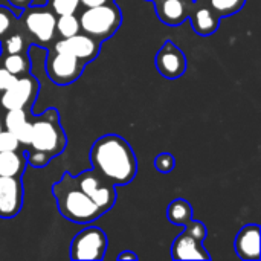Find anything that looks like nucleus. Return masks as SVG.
I'll use <instances>...</instances> for the list:
<instances>
[{"label": "nucleus", "instance_id": "f257e3e1", "mask_svg": "<svg viewBox=\"0 0 261 261\" xmlns=\"http://www.w3.org/2000/svg\"><path fill=\"white\" fill-rule=\"evenodd\" d=\"M89 159L92 168L115 187L130 184L138 174V159L132 145L115 133L98 138L89 151Z\"/></svg>", "mask_w": 261, "mask_h": 261}, {"label": "nucleus", "instance_id": "f03ea898", "mask_svg": "<svg viewBox=\"0 0 261 261\" xmlns=\"http://www.w3.org/2000/svg\"><path fill=\"white\" fill-rule=\"evenodd\" d=\"M60 214L72 223H92L104 213L93 203V200L80 188L75 176L69 171L63 173L61 179L52 185Z\"/></svg>", "mask_w": 261, "mask_h": 261}, {"label": "nucleus", "instance_id": "7ed1b4c3", "mask_svg": "<svg viewBox=\"0 0 261 261\" xmlns=\"http://www.w3.org/2000/svg\"><path fill=\"white\" fill-rule=\"evenodd\" d=\"M31 150L47 154L50 159L60 156L67 147V136L61 127L60 113L49 107L32 121Z\"/></svg>", "mask_w": 261, "mask_h": 261}, {"label": "nucleus", "instance_id": "20e7f679", "mask_svg": "<svg viewBox=\"0 0 261 261\" xmlns=\"http://www.w3.org/2000/svg\"><path fill=\"white\" fill-rule=\"evenodd\" d=\"M84 34L102 43L115 35L122 23V12L115 2L86 8L78 17Z\"/></svg>", "mask_w": 261, "mask_h": 261}, {"label": "nucleus", "instance_id": "39448f33", "mask_svg": "<svg viewBox=\"0 0 261 261\" xmlns=\"http://www.w3.org/2000/svg\"><path fill=\"white\" fill-rule=\"evenodd\" d=\"M75 179L80 188L93 200V203L104 214L113 208V205L116 203L118 194H116V187L110 180H107L93 168L80 173L78 176H75Z\"/></svg>", "mask_w": 261, "mask_h": 261}, {"label": "nucleus", "instance_id": "423d86ee", "mask_svg": "<svg viewBox=\"0 0 261 261\" xmlns=\"http://www.w3.org/2000/svg\"><path fill=\"white\" fill-rule=\"evenodd\" d=\"M107 234L98 226H87L80 231L70 243L72 260L98 261L107 252Z\"/></svg>", "mask_w": 261, "mask_h": 261}, {"label": "nucleus", "instance_id": "0eeeda50", "mask_svg": "<svg viewBox=\"0 0 261 261\" xmlns=\"http://www.w3.org/2000/svg\"><path fill=\"white\" fill-rule=\"evenodd\" d=\"M40 84L34 75L26 73L21 76H17L15 81L2 92L0 95V106L5 110H12V109H24L31 110L37 96H38Z\"/></svg>", "mask_w": 261, "mask_h": 261}, {"label": "nucleus", "instance_id": "6e6552de", "mask_svg": "<svg viewBox=\"0 0 261 261\" xmlns=\"http://www.w3.org/2000/svg\"><path fill=\"white\" fill-rule=\"evenodd\" d=\"M87 63L64 52H57L47 57L46 72L49 80L57 86H69L80 80Z\"/></svg>", "mask_w": 261, "mask_h": 261}, {"label": "nucleus", "instance_id": "1a4fd4ad", "mask_svg": "<svg viewBox=\"0 0 261 261\" xmlns=\"http://www.w3.org/2000/svg\"><path fill=\"white\" fill-rule=\"evenodd\" d=\"M21 17H23L26 31L38 43H47L54 38L57 15L47 8V5L43 8L28 6L23 9Z\"/></svg>", "mask_w": 261, "mask_h": 261}, {"label": "nucleus", "instance_id": "9d476101", "mask_svg": "<svg viewBox=\"0 0 261 261\" xmlns=\"http://www.w3.org/2000/svg\"><path fill=\"white\" fill-rule=\"evenodd\" d=\"M156 69L167 80H179L187 70V57L179 46L167 40L156 54Z\"/></svg>", "mask_w": 261, "mask_h": 261}, {"label": "nucleus", "instance_id": "9b49d317", "mask_svg": "<svg viewBox=\"0 0 261 261\" xmlns=\"http://www.w3.org/2000/svg\"><path fill=\"white\" fill-rule=\"evenodd\" d=\"M23 180L21 177L0 176V219H12L23 208Z\"/></svg>", "mask_w": 261, "mask_h": 261}, {"label": "nucleus", "instance_id": "f8f14e48", "mask_svg": "<svg viewBox=\"0 0 261 261\" xmlns=\"http://www.w3.org/2000/svg\"><path fill=\"white\" fill-rule=\"evenodd\" d=\"M99 49H101V43L96 41L95 38H92L90 35L84 34V32L83 34L78 32L72 37L63 38L61 41H58L55 44L57 52L70 54L84 63L95 60L99 54Z\"/></svg>", "mask_w": 261, "mask_h": 261}, {"label": "nucleus", "instance_id": "ddd939ff", "mask_svg": "<svg viewBox=\"0 0 261 261\" xmlns=\"http://www.w3.org/2000/svg\"><path fill=\"white\" fill-rule=\"evenodd\" d=\"M187 18H190L194 32L203 37L214 34L222 20L210 5H203L199 0H191L187 3Z\"/></svg>", "mask_w": 261, "mask_h": 261}, {"label": "nucleus", "instance_id": "4468645a", "mask_svg": "<svg viewBox=\"0 0 261 261\" xmlns=\"http://www.w3.org/2000/svg\"><path fill=\"white\" fill-rule=\"evenodd\" d=\"M260 226L257 223L245 225L237 232L234 240V251L239 255V258L245 261L260 260Z\"/></svg>", "mask_w": 261, "mask_h": 261}, {"label": "nucleus", "instance_id": "2eb2a0df", "mask_svg": "<svg viewBox=\"0 0 261 261\" xmlns=\"http://www.w3.org/2000/svg\"><path fill=\"white\" fill-rule=\"evenodd\" d=\"M173 260H210L211 255L205 249L203 243L194 240L185 231H182L171 245Z\"/></svg>", "mask_w": 261, "mask_h": 261}, {"label": "nucleus", "instance_id": "dca6fc26", "mask_svg": "<svg viewBox=\"0 0 261 261\" xmlns=\"http://www.w3.org/2000/svg\"><path fill=\"white\" fill-rule=\"evenodd\" d=\"M5 128L15 135L20 145L29 147L31 133H32V121L29 119V112L28 110H24V109L6 110Z\"/></svg>", "mask_w": 261, "mask_h": 261}, {"label": "nucleus", "instance_id": "f3484780", "mask_svg": "<svg viewBox=\"0 0 261 261\" xmlns=\"http://www.w3.org/2000/svg\"><path fill=\"white\" fill-rule=\"evenodd\" d=\"M159 20L168 26H179L187 20L185 0H153Z\"/></svg>", "mask_w": 261, "mask_h": 261}, {"label": "nucleus", "instance_id": "a211bd4d", "mask_svg": "<svg viewBox=\"0 0 261 261\" xmlns=\"http://www.w3.org/2000/svg\"><path fill=\"white\" fill-rule=\"evenodd\" d=\"M28 167L26 153L20 148L11 151H0V176L21 177Z\"/></svg>", "mask_w": 261, "mask_h": 261}, {"label": "nucleus", "instance_id": "6ab92c4d", "mask_svg": "<svg viewBox=\"0 0 261 261\" xmlns=\"http://www.w3.org/2000/svg\"><path fill=\"white\" fill-rule=\"evenodd\" d=\"M167 219L174 226H185L193 220V206L185 199H174L167 208Z\"/></svg>", "mask_w": 261, "mask_h": 261}, {"label": "nucleus", "instance_id": "aec40b11", "mask_svg": "<svg viewBox=\"0 0 261 261\" xmlns=\"http://www.w3.org/2000/svg\"><path fill=\"white\" fill-rule=\"evenodd\" d=\"M3 67L14 76H21L31 72V60L26 54H6Z\"/></svg>", "mask_w": 261, "mask_h": 261}, {"label": "nucleus", "instance_id": "412c9836", "mask_svg": "<svg viewBox=\"0 0 261 261\" xmlns=\"http://www.w3.org/2000/svg\"><path fill=\"white\" fill-rule=\"evenodd\" d=\"M55 29L58 31V34L63 38L72 37L78 32H81L80 28V20L75 14H63V15H57V21H55Z\"/></svg>", "mask_w": 261, "mask_h": 261}, {"label": "nucleus", "instance_id": "4be33fe9", "mask_svg": "<svg viewBox=\"0 0 261 261\" xmlns=\"http://www.w3.org/2000/svg\"><path fill=\"white\" fill-rule=\"evenodd\" d=\"M246 0H210V6L219 14L220 18L237 14L245 6Z\"/></svg>", "mask_w": 261, "mask_h": 261}, {"label": "nucleus", "instance_id": "5701e85b", "mask_svg": "<svg viewBox=\"0 0 261 261\" xmlns=\"http://www.w3.org/2000/svg\"><path fill=\"white\" fill-rule=\"evenodd\" d=\"M2 49L5 54H26L24 38L20 34H9L2 38Z\"/></svg>", "mask_w": 261, "mask_h": 261}, {"label": "nucleus", "instance_id": "b1692460", "mask_svg": "<svg viewBox=\"0 0 261 261\" xmlns=\"http://www.w3.org/2000/svg\"><path fill=\"white\" fill-rule=\"evenodd\" d=\"M80 0H47V8L55 15L75 14L78 11Z\"/></svg>", "mask_w": 261, "mask_h": 261}, {"label": "nucleus", "instance_id": "393cba45", "mask_svg": "<svg viewBox=\"0 0 261 261\" xmlns=\"http://www.w3.org/2000/svg\"><path fill=\"white\" fill-rule=\"evenodd\" d=\"M15 20H17L15 14L11 9L0 6V40L11 34V31L15 24Z\"/></svg>", "mask_w": 261, "mask_h": 261}, {"label": "nucleus", "instance_id": "a878e982", "mask_svg": "<svg viewBox=\"0 0 261 261\" xmlns=\"http://www.w3.org/2000/svg\"><path fill=\"white\" fill-rule=\"evenodd\" d=\"M184 228H185L184 231H185L188 236H191L194 240H197V242H200V243H203L205 239H206V236H208V229H206L205 223H203V222H199V220H194V219L190 220Z\"/></svg>", "mask_w": 261, "mask_h": 261}, {"label": "nucleus", "instance_id": "bb28decb", "mask_svg": "<svg viewBox=\"0 0 261 261\" xmlns=\"http://www.w3.org/2000/svg\"><path fill=\"white\" fill-rule=\"evenodd\" d=\"M174 167H176V158L171 153H167V151L161 153L154 159V168L162 174L171 173L174 170Z\"/></svg>", "mask_w": 261, "mask_h": 261}, {"label": "nucleus", "instance_id": "cd10ccee", "mask_svg": "<svg viewBox=\"0 0 261 261\" xmlns=\"http://www.w3.org/2000/svg\"><path fill=\"white\" fill-rule=\"evenodd\" d=\"M17 148H20V142L15 138V135L6 128H3L0 132V151H11V150H17Z\"/></svg>", "mask_w": 261, "mask_h": 261}, {"label": "nucleus", "instance_id": "c85d7f7f", "mask_svg": "<svg viewBox=\"0 0 261 261\" xmlns=\"http://www.w3.org/2000/svg\"><path fill=\"white\" fill-rule=\"evenodd\" d=\"M26 162H28V165H31L34 168H43L50 162V158L47 154H44V153L31 150V151L26 153Z\"/></svg>", "mask_w": 261, "mask_h": 261}, {"label": "nucleus", "instance_id": "c756f323", "mask_svg": "<svg viewBox=\"0 0 261 261\" xmlns=\"http://www.w3.org/2000/svg\"><path fill=\"white\" fill-rule=\"evenodd\" d=\"M15 78H17V76H14L12 73H9V72L2 66V67H0V92L6 90V89L15 81Z\"/></svg>", "mask_w": 261, "mask_h": 261}, {"label": "nucleus", "instance_id": "7c9ffc66", "mask_svg": "<svg viewBox=\"0 0 261 261\" xmlns=\"http://www.w3.org/2000/svg\"><path fill=\"white\" fill-rule=\"evenodd\" d=\"M110 2H115V0H80V5H83L84 8H90V6H98V5H104Z\"/></svg>", "mask_w": 261, "mask_h": 261}, {"label": "nucleus", "instance_id": "2f4dec72", "mask_svg": "<svg viewBox=\"0 0 261 261\" xmlns=\"http://www.w3.org/2000/svg\"><path fill=\"white\" fill-rule=\"evenodd\" d=\"M14 8H18V9H24L28 6H31L34 3V0H8Z\"/></svg>", "mask_w": 261, "mask_h": 261}, {"label": "nucleus", "instance_id": "473e14b6", "mask_svg": "<svg viewBox=\"0 0 261 261\" xmlns=\"http://www.w3.org/2000/svg\"><path fill=\"white\" fill-rule=\"evenodd\" d=\"M139 257L133 252V251H124V252H121L119 255H118V261H125V260H138Z\"/></svg>", "mask_w": 261, "mask_h": 261}, {"label": "nucleus", "instance_id": "72a5a7b5", "mask_svg": "<svg viewBox=\"0 0 261 261\" xmlns=\"http://www.w3.org/2000/svg\"><path fill=\"white\" fill-rule=\"evenodd\" d=\"M3 130V124H2V121H0V132Z\"/></svg>", "mask_w": 261, "mask_h": 261}]
</instances>
